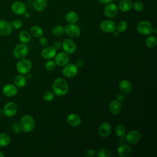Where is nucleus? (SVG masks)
Returning a JSON list of instances; mask_svg holds the SVG:
<instances>
[{
    "label": "nucleus",
    "instance_id": "nucleus-22",
    "mask_svg": "<svg viewBox=\"0 0 157 157\" xmlns=\"http://www.w3.org/2000/svg\"><path fill=\"white\" fill-rule=\"evenodd\" d=\"M121 104L118 100H113L110 102L109 104V111L112 115L118 114L121 110Z\"/></svg>",
    "mask_w": 157,
    "mask_h": 157
},
{
    "label": "nucleus",
    "instance_id": "nucleus-40",
    "mask_svg": "<svg viewBox=\"0 0 157 157\" xmlns=\"http://www.w3.org/2000/svg\"><path fill=\"white\" fill-rule=\"evenodd\" d=\"M48 40L46 37H40L39 39V44L42 47H45L48 44Z\"/></svg>",
    "mask_w": 157,
    "mask_h": 157
},
{
    "label": "nucleus",
    "instance_id": "nucleus-43",
    "mask_svg": "<svg viewBox=\"0 0 157 157\" xmlns=\"http://www.w3.org/2000/svg\"><path fill=\"white\" fill-rule=\"evenodd\" d=\"M75 66L78 67V68H81L83 67V61L82 59H78V61H77L76 63H75Z\"/></svg>",
    "mask_w": 157,
    "mask_h": 157
},
{
    "label": "nucleus",
    "instance_id": "nucleus-9",
    "mask_svg": "<svg viewBox=\"0 0 157 157\" xmlns=\"http://www.w3.org/2000/svg\"><path fill=\"white\" fill-rule=\"evenodd\" d=\"M17 105L13 102H9L4 107L3 113L7 117H12L17 113Z\"/></svg>",
    "mask_w": 157,
    "mask_h": 157
},
{
    "label": "nucleus",
    "instance_id": "nucleus-21",
    "mask_svg": "<svg viewBox=\"0 0 157 157\" xmlns=\"http://www.w3.org/2000/svg\"><path fill=\"white\" fill-rule=\"evenodd\" d=\"M120 91L124 94H129L132 90V85L128 80H121L118 84Z\"/></svg>",
    "mask_w": 157,
    "mask_h": 157
},
{
    "label": "nucleus",
    "instance_id": "nucleus-41",
    "mask_svg": "<svg viewBox=\"0 0 157 157\" xmlns=\"http://www.w3.org/2000/svg\"><path fill=\"white\" fill-rule=\"evenodd\" d=\"M13 129L14 132L17 134H19L21 131L20 124H18L17 123H15L13 124Z\"/></svg>",
    "mask_w": 157,
    "mask_h": 157
},
{
    "label": "nucleus",
    "instance_id": "nucleus-39",
    "mask_svg": "<svg viewBox=\"0 0 157 157\" xmlns=\"http://www.w3.org/2000/svg\"><path fill=\"white\" fill-rule=\"evenodd\" d=\"M96 155V152L93 149H88L85 151V156L86 157H91L94 156Z\"/></svg>",
    "mask_w": 157,
    "mask_h": 157
},
{
    "label": "nucleus",
    "instance_id": "nucleus-44",
    "mask_svg": "<svg viewBox=\"0 0 157 157\" xmlns=\"http://www.w3.org/2000/svg\"><path fill=\"white\" fill-rule=\"evenodd\" d=\"M101 4H107L109 3H110L112 2L113 0H98Z\"/></svg>",
    "mask_w": 157,
    "mask_h": 157
},
{
    "label": "nucleus",
    "instance_id": "nucleus-29",
    "mask_svg": "<svg viewBox=\"0 0 157 157\" xmlns=\"http://www.w3.org/2000/svg\"><path fill=\"white\" fill-rule=\"evenodd\" d=\"M66 20L69 23H76L78 20V15L74 11H70L66 15Z\"/></svg>",
    "mask_w": 157,
    "mask_h": 157
},
{
    "label": "nucleus",
    "instance_id": "nucleus-25",
    "mask_svg": "<svg viewBox=\"0 0 157 157\" xmlns=\"http://www.w3.org/2000/svg\"><path fill=\"white\" fill-rule=\"evenodd\" d=\"M14 85L18 88H23L26 85V77L20 74L17 75L14 78Z\"/></svg>",
    "mask_w": 157,
    "mask_h": 157
},
{
    "label": "nucleus",
    "instance_id": "nucleus-32",
    "mask_svg": "<svg viewBox=\"0 0 157 157\" xmlns=\"http://www.w3.org/2000/svg\"><path fill=\"white\" fill-rule=\"evenodd\" d=\"M96 155L98 157H110L111 151L107 148H101L97 151Z\"/></svg>",
    "mask_w": 157,
    "mask_h": 157
},
{
    "label": "nucleus",
    "instance_id": "nucleus-17",
    "mask_svg": "<svg viewBox=\"0 0 157 157\" xmlns=\"http://www.w3.org/2000/svg\"><path fill=\"white\" fill-rule=\"evenodd\" d=\"M112 132L111 125L107 122L102 123L98 128L99 134L102 137H108Z\"/></svg>",
    "mask_w": 157,
    "mask_h": 157
},
{
    "label": "nucleus",
    "instance_id": "nucleus-2",
    "mask_svg": "<svg viewBox=\"0 0 157 157\" xmlns=\"http://www.w3.org/2000/svg\"><path fill=\"white\" fill-rule=\"evenodd\" d=\"M20 126L21 131L28 133L31 132L35 127L34 118L29 115H24L20 120Z\"/></svg>",
    "mask_w": 157,
    "mask_h": 157
},
{
    "label": "nucleus",
    "instance_id": "nucleus-5",
    "mask_svg": "<svg viewBox=\"0 0 157 157\" xmlns=\"http://www.w3.org/2000/svg\"><path fill=\"white\" fill-rule=\"evenodd\" d=\"M29 52L28 47L25 44H20L15 47L13 50V55L17 59H22L27 56Z\"/></svg>",
    "mask_w": 157,
    "mask_h": 157
},
{
    "label": "nucleus",
    "instance_id": "nucleus-47",
    "mask_svg": "<svg viewBox=\"0 0 157 157\" xmlns=\"http://www.w3.org/2000/svg\"><path fill=\"white\" fill-rule=\"evenodd\" d=\"M4 156H5V155L2 151H0V157H4Z\"/></svg>",
    "mask_w": 157,
    "mask_h": 157
},
{
    "label": "nucleus",
    "instance_id": "nucleus-28",
    "mask_svg": "<svg viewBox=\"0 0 157 157\" xmlns=\"http://www.w3.org/2000/svg\"><path fill=\"white\" fill-rule=\"evenodd\" d=\"M31 34L27 31H21L18 35V39L23 44H28L31 40Z\"/></svg>",
    "mask_w": 157,
    "mask_h": 157
},
{
    "label": "nucleus",
    "instance_id": "nucleus-3",
    "mask_svg": "<svg viewBox=\"0 0 157 157\" xmlns=\"http://www.w3.org/2000/svg\"><path fill=\"white\" fill-rule=\"evenodd\" d=\"M32 68V63L28 59L22 58L17 62L16 64V69L20 74L25 75L28 74Z\"/></svg>",
    "mask_w": 157,
    "mask_h": 157
},
{
    "label": "nucleus",
    "instance_id": "nucleus-14",
    "mask_svg": "<svg viewBox=\"0 0 157 157\" xmlns=\"http://www.w3.org/2000/svg\"><path fill=\"white\" fill-rule=\"evenodd\" d=\"M118 13V7L114 3H109L105 7L104 14L105 15L110 18L115 17Z\"/></svg>",
    "mask_w": 157,
    "mask_h": 157
},
{
    "label": "nucleus",
    "instance_id": "nucleus-23",
    "mask_svg": "<svg viewBox=\"0 0 157 157\" xmlns=\"http://www.w3.org/2000/svg\"><path fill=\"white\" fill-rule=\"evenodd\" d=\"M132 4L131 0H121L119 2L118 8L123 12H128L132 8Z\"/></svg>",
    "mask_w": 157,
    "mask_h": 157
},
{
    "label": "nucleus",
    "instance_id": "nucleus-20",
    "mask_svg": "<svg viewBox=\"0 0 157 157\" xmlns=\"http://www.w3.org/2000/svg\"><path fill=\"white\" fill-rule=\"evenodd\" d=\"M56 54V50L52 46L46 47L41 51V56L45 59H50L53 58Z\"/></svg>",
    "mask_w": 157,
    "mask_h": 157
},
{
    "label": "nucleus",
    "instance_id": "nucleus-24",
    "mask_svg": "<svg viewBox=\"0 0 157 157\" xmlns=\"http://www.w3.org/2000/svg\"><path fill=\"white\" fill-rule=\"evenodd\" d=\"M47 0H34L33 6L34 9L38 12H42L47 7Z\"/></svg>",
    "mask_w": 157,
    "mask_h": 157
},
{
    "label": "nucleus",
    "instance_id": "nucleus-34",
    "mask_svg": "<svg viewBox=\"0 0 157 157\" xmlns=\"http://www.w3.org/2000/svg\"><path fill=\"white\" fill-rule=\"evenodd\" d=\"M128 28V23L125 20L120 21L117 25H116V30L119 33H123Z\"/></svg>",
    "mask_w": 157,
    "mask_h": 157
},
{
    "label": "nucleus",
    "instance_id": "nucleus-45",
    "mask_svg": "<svg viewBox=\"0 0 157 157\" xmlns=\"http://www.w3.org/2000/svg\"><path fill=\"white\" fill-rule=\"evenodd\" d=\"M23 15H24L25 17V18H29V17H30V16H31L30 13H29V12H26V11L25 12V13H24Z\"/></svg>",
    "mask_w": 157,
    "mask_h": 157
},
{
    "label": "nucleus",
    "instance_id": "nucleus-42",
    "mask_svg": "<svg viewBox=\"0 0 157 157\" xmlns=\"http://www.w3.org/2000/svg\"><path fill=\"white\" fill-rule=\"evenodd\" d=\"M52 47H53L54 48H55L56 50H58V49H59V48L61 47V43L59 41H58V40H57V41H55V42L53 43Z\"/></svg>",
    "mask_w": 157,
    "mask_h": 157
},
{
    "label": "nucleus",
    "instance_id": "nucleus-38",
    "mask_svg": "<svg viewBox=\"0 0 157 157\" xmlns=\"http://www.w3.org/2000/svg\"><path fill=\"white\" fill-rule=\"evenodd\" d=\"M11 25H12V26L13 28H15L16 29H20L22 27L23 23H22V21L20 19L16 18V19H14L12 21Z\"/></svg>",
    "mask_w": 157,
    "mask_h": 157
},
{
    "label": "nucleus",
    "instance_id": "nucleus-11",
    "mask_svg": "<svg viewBox=\"0 0 157 157\" xmlns=\"http://www.w3.org/2000/svg\"><path fill=\"white\" fill-rule=\"evenodd\" d=\"M11 10L13 13L17 15H23L26 11V7L23 2L17 1L12 4Z\"/></svg>",
    "mask_w": 157,
    "mask_h": 157
},
{
    "label": "nucleus",
    "instance_id": "nucleus-49",
    "mask_svg": "<svg viewBox=\"0 0 157 157\" xmlns=\"http://www.w3.org/2000/svg\"><path fill=\"white\" fill-rule=\"evenodd\" d=\"M26 1H31V0H26Z\"/></svg>",
    "mask_w": 157,
    "mask_h": 157
},
{
    "label": "nucleus",
    "instance_id": "nucleus-4",
    "mask_svg": "<svg viewBox=\"0 0 157 157\" xmlns=\"http://www.w3.org/2000/svg\"><path fill=\"white\" fill-rule=\"evenodd\" d=\"M137 32L142 35H149L153 33V25L148 21L142 20L139 21L136 26Z\"/></svg>",
    "mask_w": 157,
    "mask_h": 157
},
{
    "label": "nucleus",
    "instance_id": "nucleus-16",
    "mask_svg": "<svg viewBox=\"0 0 157 157\" xmlns=\"http://www.w3.org/2000/svg\"><path fill=\"white\" fill-rule=\"evenodd\" d=\"M132 153L131 147L127 144H122L117 148V154L120 157H129Z\"/></svg>",
    "mask_w": 157,
    "mask_h": 157
},
{
    "label": "nucleus",
    "instance_id": "nucleus-7",
    "mask_svg": "<svg viewBox=\"0 0 157 157\" xmlns=\"http://www.w3.org/2000/svg\"><path fill=\"white\" fill-rule=\"evenodd\" d=\"M124 137L125 140L129 144L134 145L140 141L141 139V134L139 131L133 129L129 131L128 133L126 132Z\"/></svg>",
    "mask_w": 157,
    "mask_h": 157
},
{
    "label": "nucleus",
    "instance_id": "nucleus-26",
    "mask_svg": "<svg viewBox=\"0 0 157 157\" xmlns=\"http://www.w3.org/2000/svg\"><path fill=\"white\" fill-rule=\"evenodd\" d=\"M30 34L34 37L40 38L44 35L42 28L39 26H33L30 29Z\"/></svg>",
    "mask_w": 157,
    "mask_h": 157
},
{
    "label": "nucleus",
    "instance_id": "nucleus-12",
    "mask_svg": "<svg viewBox=\"0 0 157 157\" xmlns=\"http://www.w3.org/2000/svg\"><path fill=\"white\" fill-rule=\"evenodd\" d=\"M101 29L107 33H112L116 30V24L110 20H105L100 24Z\"/></svg>",
    "mask_w": 157,
    "mask_h": 157
},
{
    "label": "nucleus",
    "instance_id": "nucleus-37",
    "mask_svg": "<svg viewBox=\"0 0 157 157\" xmlns=\"http://www.w3.org/2000/svg\"><path fill=\"white\" fill-rule=\"evenodd\" d=\"M132 7L136 12H141L144 9V6L140 1H136L132 4Z\"/></svg>",
    "mask_w": 157,
    "mask_h": 157
},
{
    "label": "nucleus",
    "instance_id": "nucleus-48",
    "mask_svg": "<svg viewBox=\"0 0 157 157\" xmlns=\"http://www.w3.org/2000/svg\"><path fill=\"white\" fill-rule=\"evenodd\" d=\"M157 29H156V28H153V33H154V34H156V33H157V31H156Z\"/></svg>",
    "mask_w": 157,
    "mask_h": 157
},
{
    "label": "nucleus",
    "instance_id": "nucleus-27",
    "mask_svg": "<svg viewBox=\"0 0 157 157\" xmlns=\"http://www.w3.org/2000/svg\"><path fill=\"white\" fill-rule=\"evenodd\" d=\"M11 141L10 136L5 132L0 133V147L7 146Z\"/></svg>",
    "mask_w": 157,
    "mask_h": 157
},
{
    "label": "nucleus",
    "instance_id": "nucleus-13",
    "mask_svg": "<svg viewBox=\"0 0 157 157\" xmlns=\"http://www.w3.org/2000/svg\"><path fill=\"white\" fill-rule=\"evenodd\" d=\"M61 47L64 52L67 54H72L75 52L76 45L71 39H66L61 44Z\"/></svg>",
    "mask_w": 157,
    "mask_h": 157
},
{
    "label": "nucleus",
    "instance_id": "nucleus-35",
    "mask_svg": "<svg viewBox=\"0 0 157 157\" xmlns=\"http://www.w3.org/2000/svg\"><path fill=\"white\" fill-rule=\"evenodd\" d=\"M43 98H44V99L45 101L50 102V101H53L54 99V98H55V94L52 91H46L44 94Z\"/></svg>",
    "mask_w": 157,
    "mask_h": 157
},
{
    "label": "nucleus",
    "instance_id": "nucleus-6",
    "mask_svg": "<svg viewBox=\"0 0 157 157\" xmlns=\"http://www.w3.org/2000/svg\"><path fill=\"white\" fill-rule=\"evenodd\" d=\"M64 33L70 37L76 38L80 35L81 30L75 23H68L64 27Z\"/></svg>",
    "mask_w": 157,
    "mask_h": 157
},
{
    "label": "nucleus",
    "instance_id": "nucleus-10",
    "mask_svg": "<svg viewBox=\"0 0 157 157\" xmlns=\"http://www.w3.org/2000/svg\"><path fill=\"white\" fill-rule=\"evenodd\" d=\"M69 56L67 53L65 52H59L58 54H56L55 56V63L56 65L63 67L69 63Z\"/></svg>",
    "mask_w": 157,
    "mask_h": 157
},
{
    "label": "nucleus",
    "instance_id": "nucleus-1",
    "mask_svg": "<svg viewBox=\"0 0 157 157\" xmlns=\"http://www.w3.org/2000/svg\"><path fill=\"white\" fill-rule=\"evenodd\" d=\"M52 88L55 94L58 96H63L67 93L69 85L64 78H56L53 82Z\"/></svg>",
    "mask_w": 157,
    "mask_h": 157
},
{
    "label": "nucleus",
    "instance_id": "nucleus-30",
    "mask_svg": "<svg viewBox=\"0 0 157 157\" xmlns=\"http://www.w3.org/2000/svg\"><path fill=\"white\" fill-rule=\"evenodd\" d=\"M115 131L116 135L119 137H124L126 134V129L123 124H119L115 126Z\"/></svg>",
    "mask_w": 157,
    "mask_h": 157
},
{
    "label": "nucleus",
    "instance_id": "nucleus-15",
    "mask_svg": "<svg viewBox=\"0 0 157 157\" xmlns=\"http://www.w3.org/2000/svg\"><path fill=\"white\" fill-rule=\"evenodd\" d=\"M12 31L11 23L5 20H0V35L8 36Z\"/></svg>",
    "mask_w": 157,
    "mask_h": 157
},
{
    "label": "nucleus",
    "instance_id": "nucleus-8",
    "mask_svg": "<svg viewBox=\"0 0 157 157\" xmlns=\"http://www.w3.org/2000/svg\"><path fill=\"white\" fill-rule=\"evenodd\" d=\"M62 73L64 76L67 78H72L77 75L78 73V67L74 64H67L63 66Z\"/></svg>",
    "mask_w": 157,
    "mask_h": 157
},
{
    "label": "nucleus",
    "instance_id": "nucleus-36",
    "mask_svg": "<svg viewBox=\"0 0 157 157\" xmlns=\"http://www.w3.org/2000/svg\"><path fill=\"white\" fill-rule=\"evenodd\" d=\"M45 68L48 71H53L56 67V64L54 61L49 60L47 61L45 64Z\"/></svg>",
    "mask_w": 157,
    "mask_h": 157
},
{
    "label": "nucleus",
    "instance_id": "nucleus-46",
    "mask_svg": "<svg viewBox=\"0 0 157 157\" xmlns=\"http://www.w3.org/2000/svg\"><path fill=\"white\" fill-rule=\"evenodd\" d=\"M112 33L113 34V35H114L115 36H118L119 35V32L117 31V30H115V31H113Z\"/></svg>",
    "mask_w": 157,
    "mask_h": 157
},
{
    "label": "nucleus",
    "instance_id": "nucleus-31",
    "mask_svg": "<svg viewBox=\"0 0 157 157\" xmlns=\"http://www.w3.org/2000/svg\"><path fill=\"white\" fill-rule=\"evenodd\" d=\"M145 43L147 47L153 48L156 45V37L155 36H149L147 37Z\"/></svg>",
    "mask_w": 157,
    "mask_h": 157
},
{
    "label": "nucleus",
    "instance_id": "nucleus-19",
    "mask_svg": "<svg viewBox=\"0 0 157 157\" xmlns=\"http://www.w3.org/2000/svg\"><path fill=\"white\" fill-rule=\"evenodd\" d=\"M66 121L69 126L72 127H77L81 123V118L77 113H72L67 117Z\"/></svg>",
    "mask_w": 157,
    "mask_h": 157
},
{
    "label": "nucleus",
    "instance_id": "nucleus-33",
    "mask_svg": "<svg viewBox=\"0 0 157 157\" xmlns=\"http://www.w3.org/2000/svg\"><path fill=\"white\" fill-rule=\"evenodd\" d=\"M52 32L55 36H61L64 33V28L61 25H56L52 28Z\"/></svg>",
    "mask_w": 157,
    "mask_h": 157
},
{
    "label": "nucleus",
    "instance_id": "nucleus-18",
    "mask_svg": "<svg viewBox=\"0 0 157 157\" xmlns=\"http://www.w3.org/2000/svg\"><path fill=\"white\" fill-rule=\"evenodd\" d=\"M17 87L11 83L6 84L2 88L3 94L7 97H13L17 94Z\"/></svg>",
    "mask_w": 157,
    "mask_h": 157
}]
</instances>
